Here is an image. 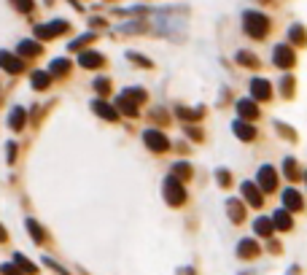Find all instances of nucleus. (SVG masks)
<instances>
[{
  "label": "nucleus",
  "mask_w": 307,
  "mask_h": 275,
  "mask_svg": "<svg viewBox=\"0 0 307 275\" xmlns=\"http://www.w3.org/2000/svg\"><path fill=\"white\" fill-rule=\"evenodd\" d=\"M143 141H145V146H148L151 151H159V154L170 148V141H167V135H164L162 129H145Z\"/></svg>",
  "instance_id": "7ed1b4c3"
},
{
  "label": "nucleus",
  "mask_w": 307,
  "mask_h": 275,
  "mask_svg": "<svg viewBox=\"0 0 307 275\" xmlns=\"http://www.w3.org/2000/svg\"><path fill=\"white\" fill-rule=\"evenodd\" d=\"M8 162H14V159H17V157H14V154H17V146H14V143H8Z\"/></svg>",
  "instance_id": "ea45409f"
},
{
  "label": "nucleus",
  "mask_w": 307,
  "mask_h": 275,
  "mask_svg": "<svg viewBox=\"0 0 307 275\" xmlns=\"http://www.w3.org/2000/svg\"><path fill=\"white\" fill-rule=\"evenodd\" d=\"M216 176H218V183H229V170H218V173H216Z\"/></svg>",
  "instance_id": "4c0bfd02"
},
{
  "label": "nucleus",
  "mask_w": 307,
  "mask_h": 275,
  "mask_svg": "<svg viewBox=\"0 0 307 275\" xmlns=\"http://www.w3.org/2000/svg\"><path fill=\"white\" fill-rule=\"evenodd\" d=\"M173 178H178V181L191 178V165L189 162H175L173 165Z\"/></svg>",
  "instance_id": "b1692460"
},
{
  "label": "nucleus",
  "mask_w": 307,
  "mask_h": 275,
  "mask_svg": "<svg viewBox=\"0 0 307 275\" xmlns=\"http://www.w3.org/2000/svg\"><path fill=\"white\" fill-rule=\"evenodd\" d=\"M124 97H129L132 103H143L145 92H143V89H124Z\"/></svg>",
  "instance_id": "c756f323"
},
{
  "label": "nucleus",
  "mask_w": 307,
  "mask_h": 275,
  "mask_svg": "<svg viewBox=\"0 0 307 275\" xmlns=\"http://www.w3.org/2000/svg\"><path fill=\"white\" fill-rule=\"evenodd\" d=\"M3 240H6V229L0 227V243H3Z\"/></svg>",
  "instance_id": "a19ab883"
},
{
  "label": "nucleus",
  "mask_w": 307,
  "mask_h": 275,
  "mask_svg": "<svg viewBox=\"0 0 307 275\" xmlns=\"http://www.w3.org/2000/svg\"><path fill=\"white\" fill-rule=\"evenodd\" d=\"M240 192H243V197L248 200V205H253V208H259V205L264 202V194H261L259 186H256V183H251V181H243Z\"/></svg>",
  "instance_id": "423d86ee"
},
{
  "label": "nucleus",
  "mask_w": 307,
  "mask_h": 275,
  "mask_svg": "<svg viewBox=\"0 0 307 275\" xmlns=\"http://www.w3.org/2000/svg\"><path fill=\"white\" fill-rule=\"evenodd\" d=\"M14 259H17V264H19V267H22V270H24V273H27V275H35V273H38V267H35V264L30 262L27 257H22V254H17V257H14Z\"/></svg>",
  "instance_id": "cd10ccee"
},
{
  "label": "nucleus",
  "mask_w": 307,
  "mask_h": 275,
  "mask_svg": "<svg viewBox=\"0 0 307 275\" xmlns=\"http://www.w3.org/2000/svg\"><path fill=\"white\" fill-rule=\"evenodd\" d=\"M103 62H105V59L100 57L97 52H84L81 59H78V65H81V68H103Z\"/></svg>",
  "instance_id": "a211bd4d"
},
{
  "label": "nucleus",
  "mask_w": 307,
  "mask_h": 275,
  "mask_svg": "<svg viewBox=\"0 0 307 275\" xmlns=\"http://www.w3.org/2000/svg\"><path fill=\"white\" fill-rule=\"evenodd\" d=\"M116 113H127V116H138V103H132L129 97H124V94H119L116 97Z\"/></svg>",
  "instance_id": "2eb2a0df"
},
{
  "label": "nucleus",
  "mask_w": 307,
  "mask_h": 275,
  "mask_svg": "<svg viewBox=\"0 0 307 275\" xmlns=\"http://www.w3.org/2000/svg\"><path fill=\"white\" fill-rule=\"evenodd\" d=\"M237 113H240V119H256L259 116V108H256V103L253 100H237Z\"/></svg>",
  "instance_id": "dca6fc26"
},
{
  "label": "nucleus",
  "mask_w": 307,
  "mask_h": 275,
  "mask_svg": "<svg viewBox=\"0 0 307 275\" xmlns=\"http://www.w3.org/2000/svg\"><path fill=\"white\" fill-rule=\"evenodd\" d=\"M280 87H283V94H291V89H294V78H283V81H280Z\"/></svg>",
  "instance_id": "e433bc0d"
},
{
  "label": "nucleus",
  "mask_w": 307,
  "mask_h": 275,
  "mask_svg": "<svg viewBox=\"0 0 307 275\" xmlns=\"http://www.w3.org/2000/svg\"><path fill=\"white\" fill-rule=\"evenodd\" d=\"M19 54H22V57H38V54H41V43L38 41H22L19 43Z\"/></svg>",
  "instance_id": "412c9836"
},
{
  "label": "nucleus",
  "mask_w": 307,
  "mask_h": 275,
  "mask_svg": "<svg viewBox=\"0 0 307 275\" xmlns=\"http://www.w3.org/2000/svg\"><path fill=\"white\" fill-rule=\"evenodd\" d=\"M283 173H286V178H289V181H299V178H302V170L296 167V159L294 157H286Z\"/></svg>",
  "instance_id": "6ab92c4d"
},
{
  "label": "nucleus",
  "mask_w": 307,
  "mask_h": 275,
  "mask_svg": "<svg viewBox=\"0 0 307 275\" xmlns=\"http://www.w3.org/2000/svg\"><path fill=\"white\" fill-rule=\"evenodd\" d=\"M275 65L278 68H291L294 65V49L291 46H286V43H280V46H275Z\"/></svg>",
  "instance_id": "0eeeda50"
},
{
  "label": "nucleus",
  "mask_w": 307,
  "mask_h": 275,
  "mask_svg": "<svg viewBox=\"0 0 307 275\" xmlns=\"http://www.w3.org/2000/svg\"><path fill=\"white\" fill-rule=\"evenodd\" d=\"M14 6L19 11H33V0H14Z\"/></svg>",
  "instance_id": "f704fd0d"
},
{
  "label": "nucleus",
  "mask_w": 307,
  "mask_h": 275,
  "mask_svg": "<svg viewBox=\"0 0 307 275\" xmlns=\"http://www.w3.org/2000/svg\"><path fill=\"white\" fill-rule=\"evenodd\" d=\"M226 213H229V219H232L235 224H243L245 221V205L240 202V200H235V197L226 200Z\"/></svg>",
  "instance_id": "9d476101"
},
{
  "label": "nucleus",
  "mask_w": 307,
  "mask_h": 275,
  "mask_svg": "<svg viewBox=\"0 0 307 275\" xmlns=\"http://www.w3.org/2000/svg\"><path fill=\"white\" fill-rule=\"evenodd\" d=\"M0 273L3 275H24L22 270H17V264H0Z\"/></svg>",
  "instance_id": "72a5a7b5"
},
{
  "label": "nucleus",
  "mask_w": 307,
  "mask_h": 275,
  "mask_svg": "<svg viewBox=\"0 0 307 275\" xmlns=\"http://www.w3.org/2000/svg\"><path fill=\"white\" fill-rule=\"evenodd\" d=\"M94 41V36H92V33H87V36H81V38H75V41L73 43H70V46L68 49H81V46H87V43H92Z\"/></svg>",
  "instance_id": "7c9ffc66"
},
{
  "label": "nucleus",
  "mask_w": 307,
  "mask_h": 275,
  "mask_svg": "<svg viewBox=\"0 0 307 275\" xmlns=\"http://www.w3.org/2000/svg\"><path fill=\"white\" fill-rule=\"evenodd\" d=\"M24 227H27V232L33 235L35 243H43V240H46V232L41 229V224L35 221V219H27V221H24Z\"/></svg>",
  "instance_id": "aec40b11"
},
{
  "label": "nucleus",
  "mask_w": 307,
  "mask_h": 275,
  "mask_svg": "<svg viewBox=\"0 0 307 275\" xmlns=\"http://www.w3.org/2000/svg\"><path fill=\"white\" fill-rule=\"evenodd\" d=\"M270 221H272V229H291V227H294V221H291V213L286 211V208L275 213Z\"/></svg>",
  "instance_id": "f3484780"
},
{
  "label": "nucleus",
  "mask_w": 307,
  "mask_h": 275,
  "mask_svg": "<svg viewBox=\"0 0 307 275\" xmlns=\"http://www.w3.org/2000/svg\"><path fill=\"white\" fill-rule=\"evenodd\" d=\"M253 229H256V235H272V221H270V219H264V216H259L253 221Z\"/></svg>",
  "instance_id": "393cba45"
},
{
  "label": "nucleus",
  "mask_w": 307,
  "mask_h": 275,
  "mask_svg": "<svg viewBox=\"0 0 307 275\" xmlns=\"http://www.w3.org/2000/svg\"><path fill=\"white\" fill-rule=\"evenodd\" d=\"M186 135H189L191 141H199V138H202V135H199V132H197V129H194V127H186Z\"/></svg>",
  "instance_id": "58836bf2"
},
{
  "label": "nucleus",
  "mask_w": 307,
  "mask_h": 275,
  "mask_svg": "<svg viewBox=\"0 0 307 275\" xmlns=\"http://www.w3.org/2000/svg\"><path fill=\"white\" fill-rule=\"evenodd\" d=\"M65 30H68V22L57 19V22H52V24H38V27H35V36L38 38H49V41H52V38H57L59 33H65Z\"/></svg>",
  "instance_id": "39448f33"
},
{
  "label": "nucleus",
  "mask_w": 307,
  "mask_h": 275,
  "mask_svg": "<svg viewBox=\"0 0 307 275\" xmlns=\"http://www.w3.org/2000/svg\"><path fill=\"white\" fill-rule=\"evenodd\" d=\"M43 264H46V267H52V270H57L59 275H70L68 270H65V267H59V264L54 262V259H49V257H43Z\"/></svg>",
  "instance_id": "473e14b6"
},
{
  "label": "nucleus",
  "mask_w": 307,
  "mask_h": 275,
  "mask_svg": "<svg viewBox=\"0 0 307 275\" xmlns=\"http://www.w3.org/2000/svg\"><path fill=\"white\" fill-rule=\"evenodd\" d=\"M232 129H235V135H237L240 141H253V138H256V129L251 127L245 119H237V122L232 124Z\"/></svg>",
  "instance_id": "ddd939ff"
},
{
  "label": "nucleus",
  "mask_w": 307,
  "mask_h": 275,
  "mask_svg": "<svg viewBox=\"0 0 307 275\" xmlns=\"http://www.w3.org/2000/svg\"><path fill=\"white\" fill-rule=\"evenodd\" d=\"M283 205H286V211H302V208H305L302 194L296 192V189H286L283 192Z\"/></svg>",
  "instance_id": "f8f14e48"
},
{
  "label": "nucleus",
  "mask_w": 307,
  "mask_h": 275,
  "mask_svg": "<svg viewBox=\"0 0 307 275\" xmlns=\"http://www.w3.org/2000/svg\"><path fill=\"white\" fill-rule=\"evenodd\" d=\"M237 62H240V65H248V68H253V71L259 68V59H256L253 54H248V52H240V54H237Z\"/></svg>",
  "instance_id": "c85d7f7f"
},
{
  "label": "nucleus",
  "mask_w": 307,
  "mask_h": 275,
  "mask_svg": "<svg viewBox=\"0 0 307 275\" xmlns=\"http://www.w3.org/2000/svg\"><path fill=\"white\" fill-rule=\"evenodd\" d=\"M0 68L8 71V73H22L24 62H22V57H14V54H8V52H0Z\"/></svg>",
  "instance_id": "6e6552de"
},
{
  "label": "nucleus",
  "mask_w": 307,
  "mask_h": 275,
  "mask_svg": "<svg viewBox=\"0 0 307 275\" xmlns=\"http://www.w3.org/2000/svg\"><path fill=\"white\" fill-rule=\"evenodd\" d=\"M92 111H97L100 116H103V119H108V122H116V119H119L116 108H113V106H108L105 100H94V103H92Z\"/></svg>",
  "instance_id": "4468645a"
},
{
  "label": "nucleus",
  "mask_w": 307,
  "mask_h": 275,
  "mask_svg": "<svg viewBox=\"0 0 307 275\" xmlns=\"http://www.w3.org/2000/svg\"><path fill=\"white\" fill-rule=\"evenodd\" d=\"M256 178H259V192L261 194H267V192H272L275 186H278V176H275V170H272V165H261L259 167V173H256Z\"/></svg>",
  "instance_id": "20e7f679"
},
{
  "label": "nucleus",
  "mask_w": 307,
  "mask_h": 275,
  "mask_svg": "<svg viewBox=\"0 0 307 275\" xmlns=\"http://www.w3.org/2000/svg\"><path fill=\"white\" fill-rule=\"evenodd\" d=\"M162 192H164V200H167L170 205H183L186 202V189H183V183L178 181V178H164V186H162Z\"/></svg>",
  "instance_id": "f03ea898"
},
{
  "label": "nucleus",
  "mask_w": 307,
  "mask_h": 275,
  "mask_svg": "<svg viewBox=\"0 0 307 275\" xmlns=\"http://www.w3.org/2000/svg\"><path fill=\"white\" fill-rule=\"evenodd\" d=\"M24 122H27V113H24V108H14L11 116H8V124H11V129H22Z\"/></svg>",
  "instance_id": "5701e85b"
},
{
  "label": "nucleus",
  "mask_w": 307,
  "mask_h": 275,
  "mask_svg": "<svg viewBox=\"0 0 307 275\" xmlns=\"http://www.w3.org/2000/svg\"><path fill=\"white\" fill-rule=\"evenodd\" d=\"M291 41H294V43H305V33H302V27L291 30Z\"/></svg>",
  "instance_id": "c9c22d12"
},
{
  "label": "nucleus",
  "mask_w": 307,
  "mask_h": 275,
  "mask_svg": "<svg viewBox=\"0 0 307 275\" xmlns=\"http://www.w3.org/2000/svg\"><path fill=\"white\" fill-rule=\"evenodd\" d=\"M237 254L243 259H253V257H259L261 254V246L256 243V240H251V238H245V240H240V246H237Z\"/></svg>",
  "instance_id": "9b49d317"
},
{
  "label": "nucleus",
  "mask_w": 307,
  "mask_h": 275,
  "mask_svg": "<svg viewBox=\"0 0 307 275\" xmlns=\"http://www.w3.org/2000/svg\"><path fill=\"white\" fill-rule=\"evenodd\" d=\"M251 94H253V100H270L272 87H270L267 78H253V81H251Z\"/></svg>",
  "instance_id": "1a4fd4ad"
},
{
  "label": "nucleus",
  "mask_w": 307,
  "mask_h": 275,
  "mask_svg": "<svg viewBox=\"0 0 307 275\" xmlns=\"http://www.w3.org/2000/svg\"><path fill=\"white\" fill-rule=\"evenodd\" d=\"M94 89H97L100 94H108L110 92V81L108 78H94Z\"/></svg>",
  "instance_id": "2f4dec72"
},
{
  "label": "nucleus",
  "mask_w": 307,
  "mask_h": 275,
  "mask_svg": "<svg viewBox=\"0 0 307 275\" xmlns=\"http://www.w3.org/2000/svg\"><path fill=\"white\" fill-rule=\"evenodd\" d=\"M49 71H52L54 76H65V73L70 71V59H54V62L49 65Z\"/></svg>",
  "instance_id": "a878e982"
},
{
  "label": "nucleus",
  "mask_w": 307,
  "mask_h": 275,
  "mask_svg": "<svg viewBox=\"0 0 307 275\" xmlns=\"http://www.w3.org/2000/svg\"><path fill=\"white\" fill-rule=\"evenodd\" d=\"M52 84V73L49 71H35L33 73V89H46Z\"/></svg>",
  "instance_id": "4be33fe9"
},
{
  "label": "nucleus",
  "mask_w": 307,
  "mask_h": 275,
  "mask_svg": "<svg viewBox=\"0 0 307 275\" xmlns=\"http://www.w3.org/2000/svg\"><path fill=\"white\" fill-rule=\"evenodd\" d=\"M175 113H178L181 119H189V122H191V119L202 116V108H183V106H181V108H175Z\"/></svg>",
  "instance_id": "bb28decb"
},
{
  "label": "nucleus",
  "mask_w": 307,
  "mask_h": 275,
  "mask_svg": "<svg viewBox=\"0 0 307 275\" xmlns=\"http://www.w3.org/2000/svg\"><path fill=\"white\" fill-rule=\"evenodd\" d=\"M243 27L251 38H264L270 33V19L259 11H245L243 14Z\"/></svg>",
  "instance_id": "f257e3e1"
}]
</instances>
